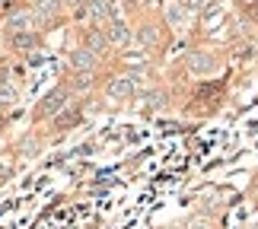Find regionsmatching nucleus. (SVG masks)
Wrapping results in <instances>:
<instances>
[{
	"label": "nucleus",
	"mask_w": 258,
	"mask_h": 229,
	"mask_svg": "<svg viewBox=\"0 0 258 229\" xmlns=\"http://www.w3.org/2000/svg\"><path fill=\"white\" fill-rule=\"evenodd\" d=\"M220 93H223V86H220V83L201 86V89H198V96H195V102H207V99H214V96H220Z\"/></svg>",
	"instance_id": "7"
},
{
	"label": "nucleus",
	"mask_w": 258,
	"mask_h": 229,
	"mask_svg": "<svg viewBox=\"0 0 258 229\" xmlns=\"http://www.w3.org/2000/svg\"><path fill=\"white\" fill-rule=\"evenodd\" d=\"M38 10H45V13H51V10H54V0H38Z\"/></svg>",
	"instance_id": "11"
},
{
	"label": "nucleus",
	"mask_w": 258,
	"mask_h": 229,
	"mask_svg": "<svg viewBox=\"0 0 258 229\" xmlns=\"http://www.w3.org/2000/svg\"><path fill=\"white\" fill-rule=\"evenodd\" d=\"M105 38L112 45H124L127 38H131V32H127V26L121 23V19H112V23H108V29H105Z\"/></svg>",
	"instance_id": "4"
},
{
	"label": "nucleus",
	"mask_w": 258,
	"mask_h": 229,
	"mask_svg": "<svg viewBox=\"0 0 258 229\" xmlns=\"http://www.w3.org/2000/svg\"><path fill=\"white\" fill-rule=\"evenodd\" d=\"M64 102H67V89H54V93H48V96L42 99L38 115H42V118H51V115H57V112L64 108Z\"/></svg>",
	"instance_id": "1"
},
{
	"label": "nucleus",
	"mask_w": 258,
	"mask_h": 229,
	"mask_svg": "<svg viewBox=\"0 0 258 229\" xmlns=\"http://www.w3.org/2000/svg\"><path fill=\"white\" fill-rule=\"evenodd\" d=\"M71 64L77 67V70H89V67H93V51H89V48H80V51H74Z\"/></svg>",
	"instance_id": "5"
},
{
	"label": "nucleus",
	"mask_w": 258,
	"mask_h": 229,
	"mask_svg": "<svg viewBox=\"0 0 258 229\" xmlns=\"http://www.w3.org/2000/svg\"><path fill=\"white\" fill-rule=\"evenodd\" d=\"M32 45H35V35H32V32H19V35H13V48H16V51H29Z\"/></svg>",
	"instance_id": "8"
},
{
	"label": "nucleus",
	"mask_w": 258,
	"mask_h": 229,
	"mask_svg": "<svg viewBox=\"0 0 258 229\" xmlns=\"http://www.w3.org/2000/svg\"><path fill=\"white\" fill-rule=\"evenodd\" d=\"M35 19H38L35 13H29V10H23V13H13V16L7 19V29H10L13 35H19V32H32Z\"/></svg>",
	"instance_id": "2"
},
{
	"label": "nucleus",
	"mask_w": 258,
	"mask_h": 229,
	"mask_svg": "<svg viewBox=\"0 0 258 229\" xmlns=\"http://www.w3.org/2000/svg\"><path fill=\"white\" fill-rule=\"evenodd\" d=\"M105 42H108V38H105L102 32H99V29H93V32H86V48H89V51H102V48H105Z\"/></svg>",
	"instance_id": "6"
},
{
	"label": "nucleus",
	"mask_w": 258,
	"mask_h": 229,
	"mask_svg": "<svg viewBox=\"0 0 258 229\" xmlns=\"http://www.w3.org/2000/svg\"><path fill=\"white\" fill-rule=\"evenodd\" d=\"M141 42H147V45H153V42H156V32H153V29H147V32H141Z\"/></svg>",
	"instance_id": "10"
},
{
	"label": "nucleus",
	"mask_w": 258,
	"mask_h": 229,
	"mask_svg": "<svg viewBox=\"0 0 258 229\" xmlns=\"http://www.w3.org/2000/svg\"><path fill=\"white\" fill-rule=\"evenodd\" d=\"M77 121H80V112L74 108V112H64L61 118H57V127H74Z\"/></svg>",
	"instance_id": "9"
},
{
	"label": "nucleus",
	"mask_w": 258,
	"mask_h": 229,
	"mask_svg": "<svg viewBox=\"0 0 258 229\" xmlns=\"http://www.w3.org/2000/svg\"><path fill=\"white\" fill-rule=\"evenodd\" d=\"M188 229H204V223H198V226H188Z\"/></svg>",
	"instance_id": "13"
},
{
	"label": "nucleus",
	"mask_w": 258,
	"mask_h": 229,
	"mask_svg": "<svg viewBox=\"0 0 258 229\" xmlns=\"http://www.w3.org/2000/svg\"><path fill=\"white\" fill-rule=\"evenodd\" d=\"M108 96L112 99H131L134 96V77H118L108 83Z\"/></svg>",
	"instance_id": "3"
},
{
	"label": "nucleus",
	"mask_w": 258,
	"mask_h": 229,
	"mask_svg": "<svg viewBox=\"0 0 258 229\" xmlns=\"http://www.w3.org/2000/svg\"><path fill=\"white\" fill-rule=\"evenodd\" d=\"M0 124H4V118H0Z\"/></svg>",
	"instance_id": "14"
},
{
	"label": "nucleus",
	"mask_w": 258,
	"mask_h": 229,
	"mask_svg": "<svg viewBox=\"0 0 258 229\" xmlns=\"http://www.w3.org/2000/svg\"><path fill=\"white\" fill-rule=\"evenodd\" d=\"M236 54H239V57H252V54H255V48H252V45H245V48H239Z\"/></svg>",
	"instance_id": "12"
}]
</instances>
